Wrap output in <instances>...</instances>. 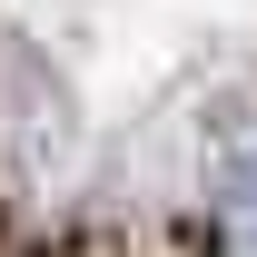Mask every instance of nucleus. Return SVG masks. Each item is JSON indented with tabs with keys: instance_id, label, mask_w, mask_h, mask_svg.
I'll return each instance as SVG.
<instances>
[{
	"instance_id": "obj_1",
	"label": "nucleus",
	"mask_w": 257,
	"mask_h": 257,
	"mask_svg": "<svg viewBox=\"0 0 257 257\" xmlns=\"http://www.w3.org/2000/svg\"><path fill=\"white\" fill-rule=\"evenodd\" d=\"M208 237L218 257H257V139L218 168V198H208Z\"/></svg>"
}]
</instances>
